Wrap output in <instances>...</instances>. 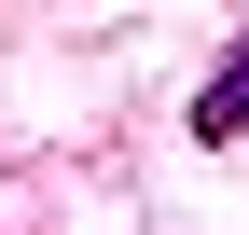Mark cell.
<instances>
[{
    "label": "cell",
    "mask_w": 249,
    "mask_h": 235,
    "mask_svg": "<svg viewBox=\"0 0 249 235\" xmlns=\"http://www.w3.org/2000/svg\"><path fill=\"white\" fill-rule=\"evenodd\" d=\"M194 138H208V152H222V138H249V42L208 69V97H194Z\"/></svg>",
    "instance_id": "obj_1"
}]
</instances>
